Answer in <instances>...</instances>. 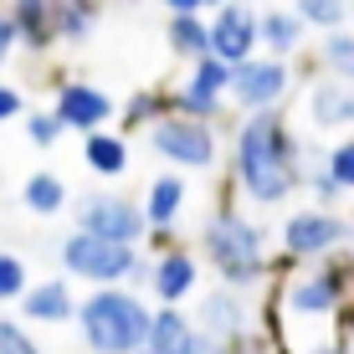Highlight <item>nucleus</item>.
<instances>
[{"mask_svg": "<svg viewBox=\"0 0 354 354\" xmlns=\"http://www.w3.org/2000/svg\"><path fill=\"white\" fill-rule=\"evenodd\" d=\"M344 313H349L344 267H292L272 288V328L283 354H339Z\"/></svg>", "mask_w": 354, "mask_h": 354, "instance_id": "obj_1", "label": "nucleus"}, {"mask_svg": "<svg viewBox=\"0 0 354 354\" xmlns=\"http://www.w3.org/2000/svg\"><path fill=\"white\" fill-rule=\"evenodd\" d=\"M231 165H236V195L252 205H283L303 185V144L292 139L277 108L241 118L231 139Z\"/></svg>", "mask_w": 354, "mask_h": 354, "instance_id": "obj_2", "label": "nucleus"}, {"mask_svg": "<svg viewBox=\"0 0 354 354\" xmlns=\"http://www.w3.org/2000/svg\"><path fill=\"white\" fill-rule=\"evenodd\" d=\"M201 252L211 257L216 277H221L226 288H257L267 277V231L252 221V216H241L236 205H221V211L205 216L201 226Z\"/></svg>", "mask_w": 354, "mask_h": 354, "instance_id": "obj_3", "label": "nucleus"}, {"mask_svg": "<svg viewBox=\"0 0 354 354\" xmlns=\"http://www.w3.org/2000/svg\"><path fill=\"white\" fill-rule=\"evenodd\" d=\"M77 328L93 354H144L154 334V313L133 288H97L77 308Z\"/></svg>", "mask_w": 354, "mask_h": 354, "instance_id": "obj_4", "label": "nucleus"}, {"mask_svg": "<svg viewBox=\"0 0 354 354\" xmlns=\"http://www.w3.org/2000/svg\"><path fill=\"white\" fill-rule=\"evenodd\" d=\"M62 267H67V277H82V283L124 288V283H133L144 257H139V247H118V241H103L93 231H72L62 241Z\"/></svg>", "mask_w": 354, "mask_h": 354, "instance_id": "obj_5", "label": "nucleus"}, {"mask_svg": "<svg viewBox=\"0 0 354 354\" xmlns=\"http://www.w3.org/2000/svg\"><path fill=\"white\" fill-rule=\"evenodd\" d=\"M77 231H93V236L118 241V247H139L149 236V216L139 201H129L118 190H93L77 201Z\"/></svg>", "mask_w": 354, "mask_h": 354, "instance_id": "obj_6", "label": "nucleus"}, {"mask_svg": "<svg viewBox=\"0 0 354 354\" xmlns=\"http://www.w3.org/2000/svg\"><path fill=\"white\" fill-rule=\"evenodd\" d=\"M154 154H165L169 165L180 169H211L221 160V144H216V129L205 118H185V113H165L154 124Z\"/></svg>", "mask_w": 354, "mask_h": 354, "instance_id": "obj_7", "label": "nucleus"}, {"mask_svg": "<svg viewBox=\"0 0 354 354\" xmlns=\"http://www.w3.org/2000/svg\"><path fill=\"white\" fill-rule=\"evenodd\" d=\"M349 236H354V226L334 211H292L283 221V231H277L288 257H324V252L344 247Z\"/></svg>", "mask_w": 354, "mask_h": 354, "instance_id": "obj_8", "label": "nucleus"}, {"mask_svg": "<svg viewBox=\"0 0 354 354\" xmlns=\"http://www.w3.org/2000/svg\"><path fill=\"white\" fill-rule=\"evenodd\" d=\"M231 77H236V67H231V62H221V57H201L195 72H190V82H185L180 97H175V113L205 118V124H211V118L221 113V97H226V88H231Z\"/></svg>", "mask_w": 354, "mask_h": 354, "instance_id": "obj_9", "label": "nucleus"}, {"mask_svg": "<svg viewBox=\"0 0 354 354\" xmlns=\"http://www.w3.org/2000/svg\"><path fill=\"white\" fill-rule=\"evenodd\" d=\"M149 354H236V349L201 334V324H190L180 308H160L154 313V334H149Z\"/></svg>", "mask_w": 354, "mask_h": 354, "instance_id": "obj_10", "label": "nucleus"}, {"mask_svg": "<svg viewBox=\"0 0 354 354\" xmlns=\"http://www.w3.org/2000/svg\"><path fill=\"white\" fill-rule=\"evenodd\" d=\"M231 93H236V103L247 113H267L288 93V67L283 62H241L236 77H231Z\"/></svg>", "mask_w": 354, "mask_h": 354, "instance_id": "obj_11", "label": "nucleus"}, {"mask_svg": "<svg viewBox=\"0 0 354 354\" xmlns=\"http://www.w3.org/2000/svg\"><path fill=\"white\" fill-rule=\"evenodd\" d=\"M201 334H211L216 344H226V349L241 354V344H247V308H241L236 288L205 292V303H201Z\"/></svg>", "mask_w": 354, "mask_h": 354, "instance_id": "obj_12", "label": "nucleus"}, {"mask_svg": "<svg viewBox=\"0 0 354 354\" xmlns=\"http://www.w3.org/2000/svg\"><path fill=\"white\" fill-rule=\"evenodd\" d=\"M257 41H262V21H252L241 6H231L211 21V57H221L231 67L252 62V46Z\"/></svg>", "mask_w": 354, "mask_h": 354, "instance_id": "obj_13", "label": "nucleus"}, {"mask_svg": "<svg viewBox=\"0 0 354 354\" xmlns=\"http://www.w3.org/2000/svg\"><path fill=\"white\" fill-rule=\"evenodd\" d=\"M57 113H62L67 129H82V133H97L113 118V103H108L103 88H88V82H67L57 93Z\"/></svg>", "mask_w": 354, "mask_h": 354, "instance_id": "obj_14", "label": "nucleus"}, {"mask_svg": "<svg viewBox=\"0 0 354 354\" xmlns=\"http://www.w3.org/2000/svg\"><path fill=\"white\" fill-rule=\"evenodd\" d=\"M195 272H201V267H195V257H190V252H180V247L160 252V257H154V277H149L154 298H160L165 308H175V303H180V298H185V292L195 288Z\"/></svg>", "mask_w": 354, "mask_h": 354, "instance_id": "obj_15", "label": "nucleus"}, {"mask_svg": "<svg viewBox=\"0 0 354 354\" xmlns=\"http://www.w3.org/2000/svg\"><path fill=\"white\" fill-rule=\"evenodd\" d=\"M77 308H82V303H72V292H67L62 277L36 283L26 298H21V313H26L31 324H67V319H77Z\"/></svg>", "mask_w": 354, "mask_h": 354, "instance_id": "obj_16", "label": "nucleus"}, {"mask_svg": "<svg viewBox=\"0 0 354 354\" xmlns=\"http://www.w3.org/2000/svg\"><path fill=\"white\" fill-rule=\"evenodd\" d=\"M185 195L190 185L180 175H160L149 185V201H144V216H149V231H175L180 211H185Z\"/></svg>", "mask_w": 354, "mask_h": 354, "instance_id": "obj_17", "label": "nucleus"}, {"mask_svg": "<svg viewBox=\"0 0 354 354\" xmlns=\"http://www.w3.org/2000/svg\"><path fill=\"white\" fill-rule=\"evenodd\" d=\"M313 124L319 129H349L354 124V88L349 82H319L313 88Z\"/></svg>", "mask_w": 354, "mask_h": 354, "instance_id": "obj_18", "label": "nucleus"}, {"mask_svg": "<svg viewBox=\"0 0 354 354\" xmlns=\"http://www.w3.org/2000/svg\"><path fill=\"white\" fill-rule=\"evenodd\" d=\"M82 165L93 169V175H103V180H113V175H124L129 169V144L118 139V133H88V144H82Z\"/></svg>", "mask_w": 354, "mask_h": 354, "instance_id": "obj_19", "label": "nucleus"}, {"mask_svg": "<svg viewBox=\"0 0 354 354\" xmlns=\"http://www.w3.org/2000/svg\"><path fill=\"white\" fill-rule=\"evenodd\" d=\"M16 26H21V41L26 46H46L57 36V0H16Z\"/></svg>", "mask_w": 354, "mask_h": 354, "instance_id": "obj_20", "label": "nucleus"}, {"mask_svg": "<svg viewBox=\"0 0 354 354\" xmlns=\"http://www.w3.org/2000/svg\"><path fill=\"white\" fill-rule=\"evenodd\" d=\"M21 205H26L31 216H57V211L67 205L62 175H31L26 185H21Z\"/></svg>", "mask_w": 354, "mask_h": 354, "instance_id": "obj_21", "label": "nucleus"}, {"mask_svg": "<svg viewBox=\"0 0 354 354\" xmlns=\"http://www.w3.org/2000/svg\"><path fill=\"white\" fill-rule=\"evenodd\" d=\"M169 46H175L180 57H211V26L205 21H195V16H175L169 21Z\"/></svg>", "mask_w": 354, "mask_h": 354, "instance_id": "obj_22", "label": "nucleus"}, {"mask_svg": "<svg viewBox=\"0 0 354 354\" xmlns=\"http://www.w3.org/2000/svg\"><path fill=\"white\" fill-rule=\"evenodd\" d=\"M93 26H97L93 0H57V36H67V41H82Z\"/></svg>", "mask_w": 354, "mask_h": 354, "instance_id": "obj_23", "label": "nucleus"}, {"mask_svg": "<svg viewBox=\"0 0 354 354\" xmlns=\"http://www.w3.org/2000/svg\"><path fill=\"white\" fill-rule=\"evenodd\" d=\"M298 36H303V21L283 16V10H272V16H262V41L272 46V52H292V46H298Z\"/></svg>", "mask_w": 354, "mask_h": 354, "instance_id": "obj_24", "label": "nucleus"}, {"mask_svg": "<svg viewBox=\"0 0 354 354\" xmlns=\"http://www.w3.org/2000/svg\"><path fill=\"white\" fill-rule=\"evenodd\" d=\"M324 62L334 67V77L354 82V36L344 31H328V46H324Z\"/></svg>", "mask_w": 354, "mask_h": 354, "instance_id": "obj_25", "label": "nucleus"}, {"mask_svg": "<svg viewBox=\"0 0 354 354\" xmlns=\"http://www.w3.org/2000/svg\"><path fill=\"white\" fill-rule=\"evenodd\" d=\"M298 21L324 26V31H339V21H344V0H298Z\"/></svg>", "mask_w": 354, "mask_h": 354, "instance_id": "obj_26", "label": "nucleus"}, {"mask_svg": "<svg viewBox=\"0 0 354 354\" xmlns=\"http://www.w3.org/2000/svg\"><path fill=\"white\" fill-rule=\"evenodd\" d=\"M26 262L16 257V252H6V257H0V298H10V303H21L26 298Z\"/></svg>", "mask_w": 354, "mask_h": 354, "instance_id": "obj_27", "label": "nucleus"}, {"mask_svg": "<svg viewBox=\"0 0 354 354\" xmlns=\"http://www.w3.org/2000/svg\"><path fill=\"white\" fill-rule=\"evenodd\" d=\"M62 113H57V108H52V113H26V133H31V144H41V149H52V144L57 139H62Z\"/></svg>", "mask_w": 354, "mask_h": 354, "instance_id": "obj_28", "label": "nucleus"}, {"mask_svg": "<svg viewBox=\"0 0 354 354\" xmlns=\"http://www.w3.org/2000/svg\"><path fill=\"white\" fill-rule=\"evenodd\" d=\"M324 160H328V175L339 180V190H349V195H354V139L334 144V149H328Z\"/></svg>", "mask_w": 354, "mask_h": 354, "instance_id": "obj_29", "label": "nucleus"}, {"mask_svg": "<svg viewBox=\"0 0 354 354\" xmlns=\"http://www.w3.org/2000/svg\"><path fill=\"white\" fill-rule=\"evenodd\" d=\"M0 354H41V349L31 344V334L21 324H6L0 328Z\"/></svg>", "mask_w": 354, "mask_h": 354, "instance_id": "obj_30", "label": "nucleus"}, {"mask_svg": "<svg viewBox=\"0 0 354 354\" xmlns=\"http://www.w3.org/2000/svg\"><path fill=\"white\" fill-rule=\"evenodd\" d=\"M160 97H149V93H144V97H133V108H129V113H124V124L133 129V124H144V118H154V113H160Z\"/></svg>", "mask_w": 354, "mask_h": 354, "instance_id": "obj_31", "label": "nucleus"}, {"mask_svg": "<svg viewBox=\"0 0 354 354\" xmlns=\"http://www.w3.org/2000/svg\"><path fill=\"white\" fill-rule=\"evenodd\" d=\"M21 108H26V103H21L16 88H0V118H21Z\"/></svg>", "mask_w": 354, "mask_h": 354, "instance_id": "obj_32", "label": "nucleus"}, {"mask_svg": "<svg viewBox=\"0 0 354 354\" xmlns=\"http://www.w3.org/2000/svg\"><path fill=\"white\" fill-rule=\"evenodd\" d=\"M16 41H21V26H16V16H6L0 21V52H10Z\"/></svg>", "mask_w": 354, "mask_h": 354, "instance_id": "obj_33", "label": "nucleus"}, {"mask_svg": "<svg viewBox=\"0 0 354 354\" xmlns=\"http://www.w3.org/2000/svg\"><path fill=\"white\" fill-rule=\"evenodd\" d=\"M339 354H354V308L344 313V328H339Z\"/></svg>", "mask_w": 354, "mask_h": 354, "instance_id": "obj_34", "label": "nucleus"}, {"mask_svg": "<svg viewBox=\"0 0 354 354\" xmlns=\"http://www.w3.org/2000/svg\"><path fill=\"white\" fill-rule=\"evenodd\" d=\"M165 6L175 10V16H195V10H201V6H211V0H165Z\"/></svg>", "mask_w": 354, "mask_h": 354, "instance_id": "obj_35", "label": "nucleus"}, {"mask_svg": "<svg viewBox=\"0 0 354 354\" xmlns=\"http://www.w3.org/2000/svg\"><path fill=\"white\" fill-rule=\"evenodd\" d=\"M236 6H247V0H236Z\"/></svg>", "mask_w": 354, "mask_h": 354, "instance_id": "obj_36", "label": "nucleus"}, {"mask_svg": "<svg viewBox=\"0 0 354 354\" xmlns=\"http://www.w3.org/2000/svg\"><path fill=\"white\" fill-rule=\"evenodd\" d=\"M144 354H149V349H144Z\"/></svg>", "mask_w": 354, "mask_h": 354, "instance_id": "obj_37", "label": "nucleus"}]
</instances>
